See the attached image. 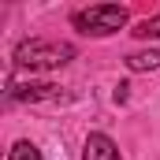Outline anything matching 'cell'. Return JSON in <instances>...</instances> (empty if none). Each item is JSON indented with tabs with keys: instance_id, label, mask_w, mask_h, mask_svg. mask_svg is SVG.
<instances>
[{
	"instance_id": "cell-2",
	"label": "cell",
	"mask_w": 160,
	"mask_h": 160,
	"mask_svg": "<svg viewBox=\"0 0 160 160\" xmlns=\"http://www.w3.org/2000/svg\"><path fill=\"white\" fill-rule=\"evenodd\" d=\"M75 30L82 34H93V38H104V34H116L127 26V8L119 4H93L86 11H75Z\"/></svg>"
},
{
	"instance_id": "cell-7",
	"label": "cell",
	"mask_w": 160,
	"mask_h": 160,
	"mask_svg": "<svg viewBox=\"0 0 160 160\" xmlns=\"http://www.w3.org/2000/svg\"><path fill=\"white\" fill-rule=\"evenodd\" d=\"M134 34H138V38H160V15H149V19H142V22H138V26H134Z\"/></svg>"
},
{
	"instance_id": "cell-1",
	"label": "cell",
	"mask_w": 160,
	"mask_h": 160,
	"mask_svg": "<svg viewBox=\"0 0 160 160\" xmlns=\"http://www.w3.org/2000/svg\"><path fill=\"white\" fill-rule=\"evenodd\" d=\"M75 60V45L67 41H45L30 38L15 45V67H30V71H48V67H63Z\"/></svg>"
},
{
	"instance_id": "cell-3",
	"label": "cell",
	"mask_w": 160,
	"mask_h": 160,
	"mask_svg": "<svg viewBox=\"0 0 160 160\" xmlns=\"http://www.w3.org/2000/svg\"><path fill=\"white\" fill-rule=\"evenodd\" d=\"M8 97H11V101H60L63 93H60V86H52V82H26V86H11Z\"/></svg>"
},
{
	"instance_id": "cell-5",
	"label": "cell",
	"mask_w": 160,
	"mask_h": 160,
	"mask_svg": "<svg viewBox=\"0 0 160 160\" xmlns=\"http://www.w3.org/2000/svg\"><path fill=\"white\" fill-rule=\"evenodd\" d=\"M127 67H130V71H157L160 67V52L157 48H149V52H130V56H127Z\"/></svg>"
},
{
	"instance_id": "cell-4",
	"label": "cell",
	"mask_w": 160,
	"mask_h": 160,
	"mask_svg": "<svg viewBox=\"0 0 160 160\" xmlns=\"http://www.w3.org/2000/svg\"><path fill=\"white\" fill-rule=\"evenodd\" d=\"M82 160H123L119 149H116V142L108 138V134H89L86 138V145H82Z\"/></svg>"
},
{
	"instance_id": "cell-6",
	"label": "cell",
	"mask_w": 160,
	"mask_h": 160,
	"mask_svg": "<svg viewBox=\"0 0 160 160\" xmlns=\"http://www.w3.org/2000/svg\"><path fill=\"white\" fill-rule=\"evenodd\" d=\"M8 160H45V157H41V149L34 142H15L11 153H8Z\"/></svg>"
}]
</instances>
